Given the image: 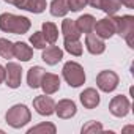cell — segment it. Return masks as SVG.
Here are the masks:
<instances>
[{"instance_id": "obj_7", "label": "cell", "mask_w": 134, "mask_h": 134, "mask_svg": "<svg viewBox=\"0 0 134 134\" xmlns=\"http://www.w3.org/2000/svg\"><path fill=\"white\" fill-rule=\"evenodd\" d=\"M93 32L101 38V40H109L115 35V14L114 16H107L99 19L95 24Z\"/></svg>"}, {"instance_id": "obj_17", "label": "cell", "mask_w": 134, "mask_h": 134, "mask_svg": "<svg viewBox=\"0 0 134 134\" xmlns=\"http://www.w3.org/2000/svg\"><path fill=\"white\" fill-rule=\"evenodd\" d=\"M44 68L43 66H32L27 73V84L30 88H40V84H41V79H43V74H44Z\"/></svg>"}, {"instance_id": "obj_6", "label": "cell", "mask_w": 134, "mask_h": 134, "mask_svg": "<svg viewBox=\"0 0 134 134\" xmlns=\"http://www.w3.org/2000/svg\"><path fill=\"white\" fill-rule=\"evenodd\" d=\"M5 82L10 88H18L21 87L22 82V68L19 63L8 62L5 66Z\"/></svg>"}, {"instance_id": "obj_22", "label": "cell", "mask_w": 134, "mask_h": 134, "mask_svg": "<svg viewBox=\"0 0 134 134\" xmlns=\"http://www.w3.org/2000/svg\"><path fill=\"white\" fill-rule=\"evenodd\" d=\"M68 0H52L51 2V14L55 18H65L68 14Z\"/></svg>"}, {"instance_id": "obj_16", "label": "cell", "mask_w": 134, "mask_h": 134, "mask_svg": "<svg viewBox=\"0 0 134 134\" xmlns=\"http://www.w3.org/2000/svg\"><path fill=\"white\" fill-rule=\"evenodd\" d=\"M13 52H14V58H18L21 62H29L33 57V49L27 43H24V41L14 43V51Z\"/></svg>"}, {"instance_id": "obj_10", "label": "cell", "mask_w": 134, "mask_h": 134, "mask_svg": "<svg viewBox=\"0 0 134 134\" xmlns=\"http://www.w3.org/2000/svg\"><path fill=\"white\" fill-rule=\"evenodd\" d=\"M77 112V107H76V103L73 99H60L58 103H55V112L58 118L62 120H68L71 117H74Z\"/></svg>"}, {"instance_id": "obj_25", "label": "cell", "mask_w": 134, "mask_h": 134, "mask_svg": "<svg viewBox=\"0 0 134 134\" xmlns=\"http://www.w3.org/2000/svg\"><path fill=\"white\" fill-rule=\"evenodd\" d=\"M13 51H14V43H11L7 38H0V57L10 60V58L14 57Z\"/></svg>"}, {"instance_id": "obj_9", "label": "cell", "mask_w": 134, "mask_h": 134, "mask_svg": "<svg viewBox=\"0 0 134 134\" xmlns=\"http://www.w3.org/2000/svg\"><path fill=\"white\" fill-rule=\"evenodd\" d=\"M33 109L43 115V117H49L55 112V101L49 96V95H41V96H36L33 99Z\"/></svg>"}, {"instance_id": "obj_24", "label": "cell", "mask_w": 134, "mask_h": 134, "mask_svg": "<svg viewBox=\"0 0 134 134\" xmlns=\"http://www.w3.org/2000/svg\"><path fill=\"white\" fill-rule=\"evenodd\" d=\"M55 132H57V126L49 121H43L27 131V134H55Z\"/></svg>"}, {"instance_id": "obj_4", "label": "cell", "mask_w": 134, "mask_h": 134, "mask_svg": "<svg viewBox=\"0 0 134 134\" xmlns=\"http://www.w3.org/2000/svg\"><path fill=\"white\" fill-rule=\"evenodd\" d=\"M115 33L120 35L129 47H134L132 35H134V16L125 14V16H115Z\"/></svg>"}, {"instance_id": "obj_14", "label": "cell", "mask_w": 134, "mask_h": 134, "mask_svg": "<svg viewBox=\"0 0 134 134\" xmlns=\"http://www.w3.org/2000/svg\"><path fill=\"white\" fill-rule=\"evenodd\" d=\"M79 99H81V103H82V106H84L85 109H95V107L99 106V101H101L99 93H98L95 88H92V87L85 88V90L79 95Z\"/></svg>"}, {"instance_id": "obj_11", "label": "cell", "mask_w": 134, "mask_h": 134, "mask_svg": "<svg viewBox=\"0 0 134 134\" xmlns=\"http://www.w3.org/2000/svg\"><path fill=\"white\" fill-rule=\"evenodd\" d=\"M85 47L92 55H101L106 51V43L101 40L96 33H87L85 35Z\"/></svg>"}, {"instance_id": "obj_2", "label": "cell", "mask_w": 134, "mask_h": 134, "mask_svg": "<svg viewBox=\"0 0 134 134\" xmlns=\"http://www.w3.org/2000/svg\"><path fill=\"white\" fill-rule=\"evenodd\" d=\"M5 120L11 128L19 129V128H24L32 120V112L25 104H14L7 110Z\"/></svg>"}, {"instance_id": "obj_8", "label": "cell", "mask_w": 134, "mask_h": 134, "mask_svg": "<svg viewBox=\"0 0 134 134\" xmlns=\"http://www.w3.org/2000/svg\"><path fill=\"white\" fill-rule=\"evenodd\" d=\"M129 109H131V103L125 95H117L109 103V112L114 117H118V118L126 117L129 114Z\"/></svg>"}, {"instance_id": "obj_26", "label": "cell", "mask_w": 134, "mask_h": 134, "mask_svg": "<svg viewBox=\"0 0 134 134\" xmlns=\"http://www.w3.org/2000/svg\"><path fill=\"white\" fill-rule=\"evenodd\" d=\"M30 44L35 47V49H44L47 46V41L43 35V32H35L32 36H30Z\"/></svg>"}, {"instance_id": "obj_30", "label": "cell", "mask_w": 134, "mask_h": 134, "mask_svg": "<svg viewBox=\"0 0 134 134\" xmlns=\"http://www.w3.org/2000/svg\"><path fill=\"white\" fill-rule=\"evenodd\" d=\"M5 82V66L0 65V84Z\"/></svg>"}, {"instance_id": "obj_23", "label": "cell", "mask_w": 134, "mask_h": 134, "mask_svg": "<svg viewBox=\"0 0 134 134\" xmlns=\"http://www.w3.org/2000/svg\"><path fill=\"white\" fill-rule=\"evenodd\" d=\"M120 8H121V2H120V0H101V2H99V10H103L107 16L117 14Z\"/></svg>"}, {"instance_id": "obj_3", "label": "cell", "mask_w": 134, "mask_h": 134, "mask_svg": "<svg viewBox=\"0 0 134 134\" xmlns=\"http://www.w3.org/2000/svg\"><path fill=\"white\" fill-rule=\"evenodd\" d=\"M62 74H63V79L66 81V84L73 88H77L85 84V71L82 68V65L77 62H66L63 65Z\"/></svg>"}, {"instance_id": "obj_21", "label": "cell", "mask_w": 134, "mask_h": 134, "mask_svg": "<svg viewBox=\"0 0 134 134\" xmlns=\"http://www.w3.org/2000/svg\"><path fill=\"white\" fill-rule=\"evenodd\" d=\"M41 32H43V35H44V38H46V41H47L49 44H55V41L58 40V29H57V25H55L54 22H51V21L43 22Z\"/></svg>"}, {"instance_id": "obj_1", "label": "cell", "mask_w": 134, "mask_h": 134, "mask_svg": "<svg viewBox=\"0 0 134 134\" xmlns=\"http://www.w3.org/2000/svg\"><path fill=\"white\" fill-rule=\"evenodd\" d=\"M32 22L25 16H16L13 13H2L0 14V30L13 35H24L30 30Z\"/></svg>"}, {"instance_id": "obj_31", "label": "cell", "mask_w": 134, "mask_h": 134, "mask_svg": "<svg viewBox=\"0 0 134 134\" xmlns=\"http://www.w3.org/2000/svg\"><path fill=\"white\" fill-rule=\"evenodd\" d=\"M3 2H7V3H10V5H16L18 0H3Z\"/></svg>"}, {"instance_id": "obj_18", "label": "cell", "mask_w": 134, "mask_h": 134, "mask_svg": "<svg viewBox=\"0 0 134 134\" xmlns=\"http://www.w3.org/2000/svg\"><path fill=\"white\" fill-rule=\"evenodd\" d=\"M95 24H96V19L92 16V14H82L76 19V25L79 29L81 33H92L93 29H95Z\"/></svg>"}, {"instance_id": "obj_27", "label": "cell", "mask_w": 134, "mask_h": 134, "mask_svg": "<svg viewBox=\"0 0 134 134\" xmlns=\"http://www.w3.org/2000/svg\"><path fill=\"white\" fill-rule=\"evenodd\" d=\"M82 134H87V132H99V131H103V125L99 123V121H87L84 126H82Z\"/></svg>"}, {"instance_id": "obj_13", "label": "cell", "mask_w": 134, "mask_h": 134, "mask_svg": "<svg viewBox=\"0 0 134 134\" xmlns=\"http://www.w3.org/2000/svg\"><path fill=\"white\" fill-rule=\"evenodd\" d=\"M14 7L19 10H25V11L35 13V14H40L46 10L47 2L46 0H18Z\"/></svg>"}, {"instance_id": "obj_20", "label": "cell", "mask_w": 134, "mask_h": 134, "mask_svg": "<svg viewBox=\"0 0 134 134\" xmlns=\"http://www.w3.org/2000/svg\"><path fill=\"white\" fill-rule=\"evenodd\" d=\"M63 47L68 54H71L74 57H81L82 51H84L82 43L79 41V38H65L63 40Z\"/></svg>"}, {"instance_id": "obj_28", "label": "cell", "mask_w": 134, "mask_h": 134, "mask_svg": "<svg viewBox=\"0 0 134 134\" xmlns=\"http://www.w3.org/2000/svg\"><path fill=\"white\" fill-rule=\"evenodd\" d=\"M85 7H87V0H68V8H70V11L77 13L82 8H85Z\"/></svg>"}, {"instance_id": "obj_5", "label": "cell", "mask_w": 134, "mask_h": 134, "mask_svg": "<svg viewBox=\"0 0 134 134\" xmlns=\"http://www.w3.org/2000/svg\"><path fill=\"white\" fill-rule=\"evenodd\" d=\"M118 82H120L118 74L115 71H110V70L99 71L96 76V87L104 93H112L118 87Z\"/></svg>"}, {"instance_id": "obj_12", "label": "cell", "mask_w": 134, "mask_h": 134, "mask_svg": "<svg viewBox=\"0 0 134 134\" xmlns=\"http://www.w3.org/2000/svg\"><path fill=\"white\" fill-rule=\"evenodd\" d=\"M40 87L43 88L44 95H54L60 90V77L54 73H44Z\"/></svg>"}, {"instance_id": "obj_29", "label": "cell", "mask_w": 134, "mask_h": 134, "mask_svg": "<svg viewBox=\"0 0 134 134\" xmlns=\"http://www.w3.org/2000/svg\"><path fill=\"white\" fill-rule=\"evenodd\" d=\"M121 5H125L128 10H132L134 8V0H120Z\"/></svg>"}, {"instance_id": "obj_15", "label": "cell", "mask_w": 134, "mask_h": 134, "mask_svg": "<svg viewBox=\"0 0 134 134\" xmlns=\"http://www.w3.org/2000/svg\"><path fill=\"white\" fill-rule=\"evenodd\" d=\"M41 58H43V62H46V65L54 66V65H57L58 62H62V58H63V51H62L58 46H54V44H52V46H47V47L43 49Z\"/></svg>"}, {"instance_id": "obj_19", "label": "cell", "mask_w": 134, "mask_h": 134, "mask_svg": "<svg viewBox=\"0 0 134 134\" xmlns=\"http://www.w3.org/2000/svg\"><path fill=\"white\" fill-rule=\"evenodd\" d=\"M62 33L65 38H81V32L76 25L74 19H63L62 22Z\"/></svg>"}]
</instances>
